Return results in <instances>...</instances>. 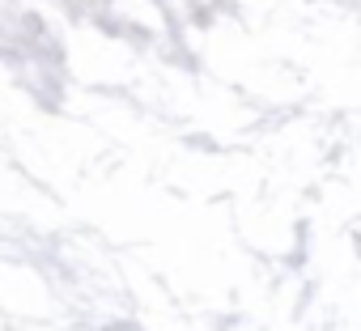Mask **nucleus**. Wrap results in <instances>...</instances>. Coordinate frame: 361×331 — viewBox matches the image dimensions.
<instances>
[]
</instances>
